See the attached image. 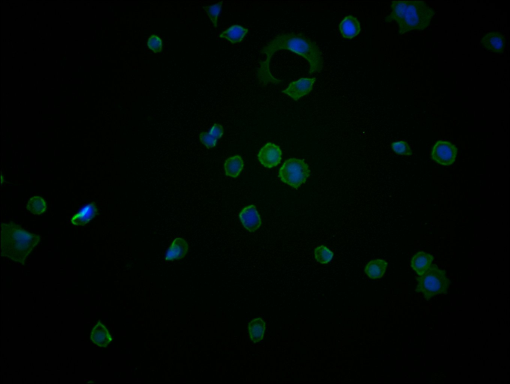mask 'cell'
Instances as JSON below:
<instances>
[{
  "label": "cell",
  "instance_id": "6da1fadb",
  "mask_svg": "<svg viewBox=\"0 0 510 384\" xmlns=\"http://www.w3.org/2000/svg\"><path fill=\"white\" fill-rule=\"evenodd\" d=\"M288 50L305 59L309 65V73L320 72L323 68V57L317 43L302 33L294 32L281 33L277 35L261 49V54L266 58L260 62L257 70L259 83L278 84L281 81L273 77L269 69V63L273 55L278 50Z\"/></svg>",
  "mask_w": 510,
  "mask_h": 384
},
{
  "label": "cell",
  "instance_id": "7a4b0ae2",
  "mask_svg": "<svg viewBox=\"0 0 510 384\" xmlns=\"http://www.w3.org/2000/svg\"><path fill=\"white\" fill-rule=\"evenodd\" d=\"M392 11L385 21L396 22L399 34L411 30H422L430 24L435 11L423 1H392Z\"/></svg>",
  "mask_w": 510,
  "mask_h": 384
},
{
  "label": "cell",
  "instance_id": "3957f363",
  "mask_svg": "<svg viewBox=\"0 0 510 384\" xmlns=\"http://www.w3.org/2000/svg\"><path fill=\"white\" fill-rule=\"evenodd\" d=\"M0 228L1 256L24 265L26 257L40 241V237L13 222L1 223Z\"/></svg>",
  "mask_w": 510,
  "mask_h": 384
},
{
  "label": "cell",
  "instance_id": "277c9868",
  "mask_svg": "<svg viewBox=\"0 0 510 384\" xmlns=\"http://www.w3.org/2000/svg\"><path fill=\"white\" fill-rule=\"evenodd\" d=\"M417 281L415 291L421 293L429 300L434 295L446 294L450 283L446 272L433 264L422 275L416 278Z\"/></svg>",
  "mask_w": 510,
  "mask_h": 384
},
{
  "label": "cell",
  "instance_id": "5b68a950",
  "mask_svg": "<svg viewBox=\"0 0 510 384\" xmlns=\"http://www.w3.org/2000/svg\"><path fill=\"white\" fill-rule=\"evenodd\" d=\"M310 174L309 165L304 159L290 158L281 166L278 177L282 182L297 189L305 183Z\"/></svg>",
  "mask_w": 510,
  "mask_h": 384
},
{
  "label": "cell",
  "instance_id": "8992f818",
  "mask_svg": "<svg viewBox=\"0 0 510 384\" xmlns=\"http://www.w3.org/2000/svg\"><path fill=\"white\" fill-rule=\"evenodd\" d=\"M458 149L450 141L440 140L435 143L431 153L432 159L437 163L449 166L455 161Z\"/></svg>",
  "mask_w": 510,
  "mask_h": 384
},
{
  "label": "cell",
  "instance_id": "52a82bcc",
  "mask_svg": "<svg viewBox=\"0 0 510 384\" xmlns=\"http://www.w3.org/2000/svg\"><path fill=\"white\" fill-rule=\"evenodd\" d=\"M282 151L278 145L267 142L259 150L257 158L264 167L271 168L276 166L281 160Z\"/></svg>",
  "mask_w": 510,
  "mask_h": 384
},
{
  "label": "cell",
  "instance_id": "ba28073f",
  "mask_svg": "<svg viewBox=\"0 0 510 384\" xmlns=\"http://www.w3.org/2000/svg\"><path fill=\"white\" fill-rule=\"evenodd\" d=\"M315 78H302L290 82L282 93L288 96L294 101L308 94L312 89Z\"/></svg>",
  "mask_w": 510,
  "mask_h": 384
},
{
  "label": "cell",
  "instance_id": "9c48e42d",
  "mask_svg": "<svg viewBox=\"0 0 510 384\" xmlns=\"http://www.w3.org/2000/svg\"><path fill=\"white\" fill-rule=\"evenodd\" d=\"M239 217L244 227L250 232L257 230L261 225L260 215L254 205L244 208L241 211Z\"/></svg>",
  "mask_w": 510,
  "mask_h": 384
},
{
  "label": "cell",
  "instance_id": "30bf717a",
  "mask_svg": "<svg viewBox=\"0 0 510 384\" xmlns=\"http://www.w3.org/2000/svg\"><path fill=\"white\" fill-rule=\"evenodd\" d=\"M480 43L484 48L496 53H502L505 47L504 36L499 32L487 33Z\"/></svg>",
  "mask_w": 510,
  "mask_h": 384
},
{
  "label": "cell",
  "instance_id": "8fae6325",
  "mask_svg": "<svg viewBox=\"0 0 510 384\" xmlns=\"http://www.w3.org/2000/svg\"><path fill=\"white\" fill-rule=\"evenodd\" d=\"M188 245L182 238H176L168 248L165 255V260L172 261L184 257L188 251Z\"/></svg>",
  "mask_w": 510,
  "mask_h": 384
},
{
  "label": "cell",
  "instance_id": "7c38bea8",
  "mask_svg": "<svg viewBox=\"0 0 510 384\" xmlns=\"http://www.w3.org/2000/svg\"><path fill=\"white\" fill-rule=\"evenodd\" d=\"M98 214V209L95 202L89 203L84 206L71 219L72 224L76 226H84L88 223Z\"/></svg>",
  "mask_w": 510,
  "mask_h": 384
},
{
  "label": "cell",
  "instance_id": "4fadbf2b",
  "mask_svg": "<svg viewBox=\"0 0 510 384\" xmlns=\"http://www.w3.org/2000/svg\"><path fill=\"white\" fill-rule=\"evenodd\" d=\"M339 29L343 37L352 39L361 31L360 23L352 15L345 16L339 24Z\"/></svg>",
  "mask_w": 510,
  "mask_h": 384
},
{
  "label": "cell",
  "instance_id": "5bb4252c",
  "mask_svg": "<svg viewBox=\"0 0 510 384\" xmlns=\"http://www.w3.org/2000/svg\"><path fill=\"white\" fill-rule=\"evenodd\" d=\"M433 256L423 251L416 253L410 260V266L419 275H422L430 267Z\"/></svg>",
  "mask_w": 510,
  "mask_h": 384
},
{
  "label": "cell",
  "instance_id": "9a60e30c",
  "mask_svg": "<svg viewBox=\"0 0 510 384\" xmlns=\"http://www.w3.org/2000/svg\"><path fill=\"white\" fill-rule=\"evenodd\" d=\"M90 339L92 342L97 346L105 348L112 341V338L107 328L100 321L91 330Z\"/></svg>",
  "mask_w": 510,
  "mask_h": 384
},
{
  "label": "cell",
  "instance_id": "2e32d148",
  "mask_svg": "<svg viewBox=\"0 0 510 384\" xmlns=\"http://www.w3.org/2000/svg\"><path fill=\"white\" fill-rule=\"evenodd\" d=\"M248 32V28L239 24H234L223 31L219 37L234 44L242 42Z\"/></svg>",
  "mask_w": 510,
  "mask_h": 384
},
{
  "label": "cell",
  "instance_id": "e0dca14e",
  "mask_svg": "<svg viewBox=\"0 0 510 384\" xmlns=\"http://www.w3.org/2000/svg\"><path fill=\"white\" fill-rule=\"evenodd\" d=\"M387 263L382 259H377L369 261L365 267L367 275L372 279L381 278L384 275Z\"/></svg>",
  "mask_w": 510,
  "mask_h": 384
},
{
  "label": "cell",
  "instance_id": "ac0fdd59",
  "mask_svg": "<svg viewBox=\"0 0 510 384\" xmlns=\"http://www.w3.org/2000/svg\"><path fill=\"white\" fill-rule=\"evenodd\" d=\"M244 166V162L239 155H236L227 158L224 163V169L225 174L227 176L232 177H237Z\"/></svg>",
  "mask_w": 510,
  "mask_h": 384
},
{
  "label": "cell",
  "instance_id": "d6986e66",
  "mask_svg": "<svg viewBox=\"0 0 510 384\" xmlns=\"http://www.w3.org/2000/svg\"><path fill=\"white\" fill-rule=\"evenodd\" d=\"M248 330L251 341L257 343L263 338L265 323L261 318L254 319L249 322Z\"/></svg>",
  "mask_w": 510,
  "mask_h": 384
},
{
  "label": "cell",
  "instance_id": "ffe728a7",
  "mask_svg": "<svg viewBox=\"0 0 510 384\" xmlns=\"http://www.w3.org/2000/svg\"><path fill=\"white\" fill-rule=\"evenodd\" d=\"M26 209L33 214L40 215L44 213L47 205L43 198L38 196L31 197L26 204Z\"/></svg>",
  "mask_w": 510,
  "mask_h": 384
},
{
  "label": "cell",
  "instance_id": "44dd1931",
  "mask_svg": "<svg viewBox=\"0 0 510 384\" xmlns=\"http://www.w3.org/2000/svg\"><path fill=\"white\" fill-rule=\"evenodd\" d=\"M314 256L318 262L322 264H327L331 261L334 254L327 247L322 245L315 249Z\"/></svg>",
  "mask_w": 510,
  "mask_h": 384
},
{
  "label": "cell",
  "instance_id": "7402d4cb",
  "mask_svg": "<svg viewBox=\"0 0 510 384\" xmlns=\"http://www.w3.org/2000/svg\"><path fill=\"white\" fill-rule=\"evenodd\" d=\"M223 3V2L221 1L217 3L203 7L204 9L215 29L217 27L218 17L221 10Z\"/></svg>",
  "mask_w": 510,
  "mask_h": 384
},
{
  "label": "cell",
  "instance_id": "603a6c76",
  "mask_svg": "<svg viewBox=\"0 0 510 384\" xmlns=\"http://www.w3.org/2000/svg\"><path fill=\"white\" fill-rule=\"evenodd\" d=\"M393 151L397 154L403 155H411L412 150L408 143L404 140H398L391 143Z\"/></svg>",
  "mask_w": 510,
  "mask_h": 384
},
{
  "label": "cell",
  "instance_id": "cb8c5ba5",
  "mask_svg": "<svg viewBox=\"0 0 510 384\" xmlns=\"http://www.w3.org/2000/svg\"><path fill=\"white\" fill-rule=\"evenodd\" d=\"M147 45L148 47L154 53L159 52L162 48V41L161 38L155 34H152L148 38Z\"/></svg>",
  "mask_w": 510,
  "mask_h": 384
},
{
  "label": "cell",
  "instance_id": "d4e9b609",
  "mask_svg": "<svg viewBox=\"0 0 510 384\" xmlns=\"http://www.w3.org/2000/svg\"><path fill=\"white\" fill-rule=\"evenodd\" d=\"M200 140L207 148L210 149L216 146L218 140L212 136L208 132L203 131L199 135Z\"/></svg>",
  "mask_w": 510,
  "mask_h": 384
},
{
  "label": "cell",
  "instance_id": "484cf974",
  "mask_svg": "<svg viewBox=\"0 0 510 384\" xmlns=\"http://www.w3.org/2000/svg\"><path fill=\"white\" fill-rule=\"evenodd\" d=\"M208 132L218 140L223 135V127L222 125L215 123L211 127Z\"/></svg>",
  "mask_w": 510,
  "mask_h": 384
}]
</instances>
